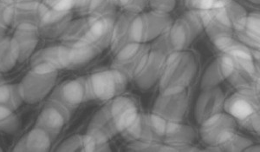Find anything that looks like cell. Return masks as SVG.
<instances>
[{"instance_id":"cell-1","label":"cell","mask_w":260,"mask_h":152,"mask_svg":"<svg viewBox=\"0 0 260 152\" xmlns=\"http://www.w3.org/2000/svg\"><path fill=\"white\" fill-rule=\"evenodd\" d=\"M219 51V66L225 80L236 89H254L260 79L253 52L234 35L212 40Z\"/></svg>"},{"instance_id":"cell-2","label":"cell","mask_w":260,"mask_h":152,"mask_svg":"<svg viewBox=\"0 0 260 152\" xmlns=\"http://www.w3.org/2000/svg\"><path fill=\"white\" fill-rule=\"evenodd\" d=\"M139 114L136 100L120 95L106 103L95 113L88 127V133L109 141L116 135L123 134Z\"/></svg>"},{"instance_id":"cell-3","label":"cell","mask_w":260,"mask_h":152,"mask_svg":"<svg viewBox=\"0 0 260 152\" xmlns=\"http://www.w3.org/2000/svg\"><path fill=\"white\" fill-rule=\"evenodd\" d=\"M115 21V14L85 16L71 22L61 36L62 44L95 48L102 52L110 47Z\"/></svg>"},{"instance_id":"cell-4","label":"cell","mask_w":260,"mask_h":152,"mask_svg":"<svg viewBox=\"0 0 260 152\" xmlns=\"http://www.w3.org/2000/svg\"><path fill=\"white\" fill-rule=\"evenodd\" d=\"M201 18L192 11L173 21L168 30L155 39L152 49L168 56L177 51H186L203 30Z\"/></svg>"},{"instance_id":"cell-5","label":"cell","mask_w":260,"mask_h":152,"mask_svg":"<svg viewBox=\"0 0 260 152\" xmlns=\"http://www.w3.org/2000/svg\"><path fill=\"white\" fill-rule=\"evenodd\" d=\"M197 14V13H196ZM247 14L245 8L235 0L225 3L200 14L201 23L211 40L219 37L234 35Z\"/></svg>"},{"instance_id":"cell-6","label":"cell","mask_w":260,"mask_h":152,"mask_svg":"<svg viewBox=\"0 0 260 152\" xmlns=\"http://www.w3.org/2000/svg\"><path fill=\"white\" fill-rule=\"evenodd\" d=\"M198 71L194 55L188 51H177L166 57L159 85L160 92L186 89L192 84Z\"/></svg>"},{"instance_id":"cell-7","label":"cell","mask_w":260,"mask_h":152,"mask_svg":"<svg viewBox=\"0 0 260 152\" xmlns=\"http://www.w3.org/2000/svg\"><path fill=\"white\" fill-rule=\"evenodd\" d=\"M86 81L89 100L108 102L121 95L129 80L118 70L111 67L93 72Z\"/></svg>"},{"instance_id":"cell-8","label":"cell","mask_w":260,"mask_h":152,"mask_svg":"<svg viewBox=\"0 0 260 152\" xmlns=\"http://www.w3.org/2000/svg\"><path fill=\"white\" fill-rule=\"evenodd\" d=\"M168 123L154 112L139 113L122 135L129 145L163 143Z\"/></svg>"},{"instance_id":"cell-9","label":"cell","mask_w":260,"mask_h":152,"mask_svg":"<svg viewBox=\"0 0 260 152\" xmlns=\"http://www.w3.org/2000/svg\"><path fill=\"white\" fill-rule=\"evenodd\" d=\"M172 22L169 13L156 10L136 13L131 26L134 42L147 44L155 40L168 30Z\"/></svg>"},{"instance_id":"cell-10","label":"cell","mask_w":260,"mask_h":152,"mask_svg":"<svg viewBox=\"0 0 260 152\" xmlns=\"http://www.w3.org/2000/svg\"><path fill=\"white\" fill-rule=\"evenodd\" d=\"M224 110L237 124L250 129L260 112V100L254 89H236L225 99Z\"/></svg>"},{"instance_id":"cell-11","label":"cell","mask_w":260,"mask_h":152,"mask_svg":"<svg viewBox=\"0 0 260 152\" xmlns=\"http://www.w3.org/2000/svg\"><path fill=\"white\" fill-rule=\"evenodd\" d=\"M58 72H41L30 69L18 84L23 101L36 104L52 93Z\"/></svg>"},{"instance_id":"cell-12","label":"cell","mask_w":260,"mask_h":152,"mask_svg":"<svg viewBox=\"0 0 260 152\" xmlns=\"http://www.w3.org/2000/svg\"><path fill=\"white\" fill-rule=\"evenodd\" d=\"M188 106L187 89L164 90L157 97L152 112L167 122H183Z\"/></svg>"},{"instance_id":"cell-13","label":"cell","mask_w":260,"mask_h":152,"mask_svg":"<svg viewBox=\"0 0 260 152\" xmlns=\"http://www.w3.org/2000/svg\"><path fill=\"white\" fill-rule=\"evenodd\" d=\"M200 126L201 139L213 148L220 146L236 133V121L225 111L211 116Z\"/></svg>"},{"instance_id":"cell-14","label":"cell","mask_w":260,"mask_h":152,"mask_svg":"<svg viewBox=\"0 0 260 152\" xmlns=\"http://www.w3.org/2000/svg\"><path fill=\"white\" fill-rule=\"evenodd\" d=\"M151 47L143 43H132L115 54L113 68L118 70L128 80H134L145 63Z\"/></svg>"},{"instance_id":"cell-15","label":"cell","mask_w":260,"mask_h":152,"mask_svg":"<svg viewBox=\"0 0 260 152\" xmlns=\"http://www.w3.org/2000/svg\"><path fill=\"white\" fill-rule=\"evenodd\" d=\"M71 19L72 12H58L45 6L43 2L37 20L39 35L50 39L61 37L72 22Z\"/></svg>"},{"instance_id":"cell-16","label":"cell","mask_w":260,"mask_h":152,"mask_svg":"<svg viewBox=\"0 0 260 152\" xmlns=\"http://www.w3.org/2000/svg\"><path fill=\"white\" fill-rule=\"evenodd\" d=\"M50 99L58 102L69 110L79 107L89 100L86 78H77L62 82L52 90Z\"/></svg>"},{"instance_id":"cell-17","label":"cell","mask_w":260,"mask_h":152,"mask_svg":"<svg viewBox=\"0 0 260 152\" xmlns=\"http://www.w3.org/2000/svg\"><path fill=\"white\" fill-rule=\"evenodd\" d=\"M71 110L58 102L50 99L42 108L36 126L57 137L62 132L71 117Z\"/></svg>"},{"instance_id":"cell-18","label":"cell","mask_w":260,"mask_h":152,"mask_svg":"<svg viewBox=\"0 0 260 152\" xmlns=\"http://www.w3.org/2000/svg\"><path fill=\"white\" fill-rule=\"evenodd\" d=\"M166 57L167 56L165 54L151 49L145 63L134 78L136 86L142 90H148L159 84L162 75Z\"/></svg>"},{"instance_id":"cell-19","label":"cell","mask_w":260,"mask_h":152,"mask_svg":"<svg viewBox=\"0 0 260 152\" xmlns=\"http://www.w3.org/2000/svg\"><path fill=\"white\" fill-rule=\"evenodd\" d=\"M225 94L219 87L201 89L194 108L195 120L199 125L216 114L225 111Z\"/></svg>"},{"instance_id":"cell-20","label":"cell","mask_w":260,"mask_h":152,"mask_svg":"<svg viewBox=\"0 0 260 152\" xmlns=\"http://www.w3.org/2000/svg\"><path fill=\"white\" fill-rule=\"evenodd\" d=\"M15 29L12 38V43L18 54V62L23 63L32 57L40 35L35 24H19Z\"/></svg>"},{"instance_id":"cell-21","label":"cell","mask_w":260,"mask_h":152,"mask_svg":"<svg viewBox=\"0 0 260 152\" xmlns=\"http://www.w3.org/2000/svg\"><path fill=\"white\" fill-rule=\"evenodd\" d=\"M195 132L191 126L182 122H169L166 129L163 143L169 147V151L188 150L194 140Z\"/></svg>"},{"instance_id":"cell-22","label":"cell","mask_w":260,"mask_h":152,"mask_svg":"<svg viewBox=\"0 0 260 152\" xmlns=\"http://www.w3.org/2000/svg\"><path fill=\"white\" fill-rule=\"evenodd\" d=\"M55 138L56 137L50 132L35 126L21 137L13 150L19 152L49 151Z\"/></svg>"},{"instance_id":"cell-23","label":"cell","mask_w":260,"mask_h":152,"mask_svg":"<svg viewBox=\"0 0 260 152\" xmlns=\"http://www.w3.org/2000/svg\"><path fill=\"white\" fill-rule=\"evenodd\" d=\"M57 150L59 151L96 152L109 151V141L101 139L89 133L74 135L62 142Z\"/></svg>"},{"instance_id":"cell-24","label":"cell","mask_w":260,"mask_h":152,"mask_svg":"<svg viewBox=\"0 0 260 152\" xmlns=\"http://www.w3.org/2000/svg\"><path fill=\"white\" fill-rule=\"evenodd\" d=\"M234 34L251 51H260V12L247 13Z\"/></svg>"},{"instance_id":"cell-25","label":"cell","mask_w":260,"mask_h":152,"mask_svg":"<svg viewBox=\"0 0 260 152\" xmlns=\"http://www.w3.org/2000/svg\"><path fill=\"white\" fill-rule=\"evenodd\" d=\"M136 14L124 12L118 18H115L110 45V50L113 53L115 54L125 46L136 43L134 42L131 35V26Z\"/></svg>"},{"instance_id":"cell-26","label":"cell","mask_w":260,"mask_h":152,"mask_svg":"<svg viewBox=\"0 0 260 152\" xmlns=\"http://www.w3.org/2000/svg\"><path fill=\"white\" fill-rule=\"evenodd\" d=\"M114 0H77L76 8L83 16H104L115 14Z\"/></svg>"},{"instance_id":"cell-27","label":"cell","mask_w":260,"mask_h":152,"mask_svg":"<svg viewBox=\"0 0 260 152\" xmlns=\"http://www.w3.org/2000/svg\"><path fill=\"white\" fill-rule=\"evenodd\" d=\"M18 63V54L12 38L3 37L0 39V72H9Z\"/></svg>"},{"instance_id":"cell-28","label":"cell","mask_w":260,"mask_h":152,"mask_svg":"<svg viewBox=\"0 0 260 152\" xmlns=\"http://www.w3.org/2000/svg\"><path fill=\"white\" fill-rule=\"evenodd\" d=\"M23 102L18 84H8L5 80L0 82V105L16 110Z\"/></svg>"},{"instance_id":"cell-29","label":"cell","mask_w":260,"mask_h":152,"mask_svg":"<svg viewBox=\"0 0 260 152\" xmlns=\"http://www.w3.org/2000/svg\"><path fill=\"white\" fill-rule=\"evenodd\" d=\"M224 80H225V77L219 66V60L217 58L206 69L201 78V90L219 87V84Z\"/></svg>"},{"instance_id":"cell-30","label":"cell","mask_w":260,"mask_h":152,"mask_svg":"<svg viewBox=\"0 0 260 152\" xmlns=\"http://www.w3.org/2000/svg\"><path fill=\"white\" fill-rule=\"evenodd\" d=\"M16 110L6 105H0V131L13 134L19 128V118Z\"/></svg>"},{"instance_id":"cell-31","label":"cell","mask_w":260,"mask_h":152,"mask_svg":"<svg viewBox=\"0 0 260 152\" xmlns=\"http://www.w3.org/2000/svg\"><path fill=\"white\" fill-rule=\"evenodd\" d=\"M251 145H252V142L251 140L235 133L226 142L218 148L219 150H225V151H241V150H247Z\"/></svg>"},{"instance_id":"cell-32","label":"cell","mask_w":260,"mask_h":152,"mask_svg":"<svg viewBox=\"0 0 260 152\" xmlns=\"http://www.w3.org/2000/svg\"><path fill=\"white\" fill-rule=\"evenodd\" d=\"M228 0H192L189 4L190 11L194 12L198 15L209 12L216 7L225 3Z\"/></svg>"},{"instance_id":"cell-33","label":"cell","mask_w":260,"mask_h":152,"mask_svg":"<svg viewBox=\"0 0 260 152\" xmlns=\"http://www.w3.org/2000/svg\"><path fill=\"white\" fill-rule=\"evenodd\" d=\"M114 2L125 12L139 13L145 8L148 0H114Z\"/></svg>"},{"instance_id":"cell-34","label":"cell","mask_w":260,"mask_h":152,"mask_svg":"<svg viewBox=\"0 0 260 152\" xmlns=\"http://www.w3.org/2000/svg\"><path fill=\"white\" fill-rule=\"evenodd\" d=\"M45 6L58 12H71L76 8L77 0H43Z\"/></svg>"},{"instance_id":"cell-35","label":"cell","mask_w":260,"mask_h":152,"mask_svg":"<svg viewBox=\"0 0 260 152\" xmlns=\"http://www.w3.org/2000/svg\"><path fill=\"white\" fill-rule=\"evenodd\" d=\"M176 2L177 0H148L152 9L167 13H170L175 9Z\"/></svg>"},{"instance_id":"cell-36","label":"cell","mask_w":260,"mask_h":152,"mask_svg":"<svg viewBox=\"0 0 260 152\" xmlns=\"http://www.w3.org/2000/svg\"><path fill=\"white\" fill-rule=\"evenodd\" d=\"M250 130L254 131L257 135L260 136V112L257 114V116L255 117L254 120L251 123Z\"/></svg>"},{"instance_id":"cell-37","label":"cell","mask_w":260,"mask_h":152,"mask_svg":"<svg viewBox=\"0 0 260 152\" xmlns=\"http://www.w3.org/2000/svg\"><path fill=\"white\" fill-rule=\"evenodd\" d=\"M254 57L255 63L257 65V69L260 72V51H252Z\"/></svg>"},{"instance_id":"cell-38","label":"cell","mask_w":260,"mask_h":152,"mask_svg":"<svg viewBox=\"0 0 260 152\" xmlns=\"http://www.w3.org/2000/svg\"><path fill=\"white\" fill-rule=\"evenodd\" d=\"M254 90L260 100V79L259 81H258V83H257V86L255 88Z\"/></svg>"},{"instance_id":"cell-39","label":"cell","mask_w":260,"mask_h":152,"mask_svg":"<svg viewBox=\"0 0 260 152\" xmlns=\"http://www.w3.org/2000/svg\"><path fill=\"white\" fill-rule=\"evenodd\" d=\"M6 28L0 24V39H2V38H3L4 34H5V32H6Z\"/></svg>"},{"instance_id":"cell-40","label":"cell","mask_w":260,"mask_h":152,"mask_svg":"<svg viewBox=\"0 0 260 152\" xmlns=\"http://www.w3.org/2000/svg\"><path fill=\"white\" fill-rule=\"evenodd\" d=\"M184 1H185V3L186 4V6H189V4L191 3V1H192V0H184Z\"/></svg>"},{"instance_id":"cell-41","label":"cell","mask_w":260,"mask_h":152,"mask_svg":"<svg viewBox=\"0 0 260 152\" xmlns=\"http://www.w3.org/2000/svg\"><path fill=\"white\" fill-rule=\"evenodd\" d=\"M250 1H252V2H256V3H260V0H250Z\"/></svg>"},{"instance_id":"cell-42","label":"cell","mask_w":260,"mask_h":152,"mask_svg":"<svg viewBox=\"0 0 260 152\" xmlns=\"http://www.w3.org/2000/svg\"><path fill=\"white\" fill-rule=\"evenodd\" d=\"M4 81L3 78H2V75H1V72H0V82H2Z\"/></svg>"},{"instance_id":"cell-43","label":"cell","mask_w":260,"mask_h":152,"mask_svg":"<svg viewBox=\"0 0 260 152\" xmlns=\"http://www.w3.org/2000/svg\"><path fill=\"white\" fill-rule=\"evenodd\" d=\"M0 150H1V149H0Z\"/></svg>"}]
</instances>
